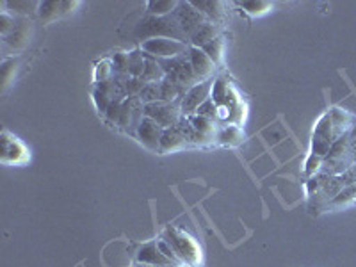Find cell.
<instances>
[{"mask_svg":"<svg viewBox=\"0 0 356 267\" xmlns=\"http://www.w3.org/2000/svg\"><path fill=\"white\" fill-rule=\"evenodd\" d=\"M356 127V116L344 109L333 107L332 111L324 113L317 120L314 132H312V146L310 155L324 161V157L330 154L337 141L344 138L346 134L351 132Z\"/></svg>","mask_w":356,"mask_h":267,"instance_id":"cell-1","label":"cell"},{"mask_svg":"<svg viewBox=\"0 0 356 267\" xmlns=\"http://www.w3.org/2000/svg\"><path fill=\"white\" fill-rule=\"evenodd\" d=\"M162 239L166 241L171 246V250L175 251L177 259L182 262V266L186 267H200L202 266V248L196 243L195 237H191L187 232H184L182 228L173 227V225H168Z\"/></svg>","mask_w":356,"mask_h":267,"instance_id":"cell-2","label":"cell"},{"mask_svg":"<svg viewBox=\"0 0 356 267\" xmlns=\"http://www.w3.org/2000/svg\"><path fill=\"white\" fill-rule=\"evenodd\" d=\"M189 148H196L195 130H193L189 118L184 116L178 125L164 130L161 141V154H173V152L189 150Z\"/></svg>","mask_w":356,"mask_h":267,"instance_id":"cell-3","label":"cell"},{"mask_svg":"<svg viewBox=\"0 0 356 267\" xmlns=\"http://www.w3.org/2000/svg\"><path fill=\"white\" fill-rule=\"evenodd\" d=\"M0 162L8 168H24L31 162V150L25 143L6 129L0 136Z\"/></svg>","mask_w":356,"mask_h":267,"instance_id":"cell-4","label":"cell"},{"mask_svg":"<svg viewBox=\"0 0 356 267\" xmlns=\"http://www.w3.org/2000/svg\"><path fill=\"white\" fill-rule=\"evenodd\" d=\"M191 44L184 41L173 40V38H150V40L141 41L139 49L148 57H154L157 61L164 59H175V57L182 56L189 50Z\"/></svg>","mask_w":356,"mask_h":267,"instance_id":"cell-5","label":"cell"},{"mask_svg":"<svg viewBox=\"0 0 356 267\" xmlns=\"http://www.w3.org/2000/svg\"><path fill=\"white\" fill-rule=\"evenodd\" d=\"M145 118V104L139 97H129L122 106V114L116 123V129L120 132H125L132 138H136L139 125Z\"/></svg>","mask_w":356,"mask_h":267,"instance_id":"cell-6","label":"cell"},{"mask_svg":"<svg viewBox=\"0 0 356 267\" xmlns=\"http://www.w3.org/2000/svg\"><path fill=\"white\" fill-rule=\"evenodd\" d=\"M145 116L152 118L154 122L164 130L171 129V127L178 125L180 120L184 118L182 111H180V104H170V102H154V104H146L145 106Z\"/></svg>","mask_w":356,"mask_h":267,"instance_id":"cell-7","label":"cell"},{"mask_svg":"<svg viewBox=\"0 0 356 267\" xmlns=\"http://www.w3.org/2000/svg\"><path fill=\"white\" fill-rule=\"evenodd\" d=\"M214 79H212V81L200 82V84L187 89L186 95H184L182 100H180V111H182L184 116L186 118L195 116V114L198 113L200 107H202L203 104L211 98V89H212V82H214Z\"/></svg>","mask_w":356,"mask_h":267,"instance_id":"cell-8","label":"cell"},{"mask_svg":"<svg viewBox=\"0 0 356 267\" xmlns=\"http://www.w3.org/2000/svg\"><path fill=\"white\" fill-rule=\"evenodd\" d=\"M189 122L193 125V130H195L196 148H214L219 130L218 123L214 120H209V118L198 116V114L189 116Z\"/></svg>","mask_w":356,"mask_h":267,"instance_id":"cell-9","label":"cell"},{"mask_svg":"<svg viewBox=\"0 0 356 267\" xmlns=\"http://www.w3.org/2000/svg\"><path fill=\"white\" fill-rule=\"evenodd\" d=\"M162 136H164V129L157 122H154L152 118L145 116L141 125H139L138 134H136V139H139V143L143 146H146L148 150L155 152V154H161Z\"/></svg>","mask_w":356,"mask_h":267,"instance_id":"cell-10","label":"cell"},{"mask_svg":"<svg viewBox=\"0 0 356 267\" xmlns=\"http://www.w3.org/2000/svg\"><path fill=\"white\" fill-rule=\"evenodd\" d=\"M175 15H177L178 24H180V27H182L187 41H189L191 36L198 31L200 25L207 22V18L203 17L202 13H200L195 6L191 4V2H180V6H178Z\"/></svg>","mask_w":356,"mask_h":267,"instance_id":"cell-11","label":"cell"},{"mask_svg":"<svg viewBox=\"0 0 356 267\" xmlns=\"http://www.w3.org/2000/svg\"><path fill=\"white\" fill-rule=\"evenodd\" d=\"M81 6V2H38V17L41 18L43 22L50 24V22H56V20H61V18L68 17L72 15L75 9Z\"/></svg>","mask_w":356,"mask_h":267,"instance_id":"cell-12","label":"cell"},{"mask_svg":"<svg viewBox=\"0 0 356 267\" xmlns=\"http://www.w3.org/2000/svg\"><path fill=\"white\" fill-rule=\"evenodd\" d=\"M189 61L193 70H195L196 77L200 79V82L212 81L216 75V70L218 66L212 63V59L203 52L202 49H196V47H189Z\"/></svg>","mask_w":356,"mask_h":267,"instance_id":"cell-13","label":"cell"},{"mask_svg":"<svg viewBox=\"0 0 356 267\" xmlns=\"http://www.w3.org/2000/svg\"><path fill=\"white\" fill-rule=\"evenodd\" d=\"M139 266H150V267H171L173 262L168 260L166 257L162 255V251L159 250L157 241H150V243H145L139 248L138 255H136Z\"/></svg>","mask_w":356,"mask_h":267,"instance_id":"cell-14","label":"cell"},{"mask_svg":"<svg viewBox=\"0 0 356 267\" xmlns=\"http://www.w3.org/2000/svg\"><path fill=\"white\" fill-rule=\"evenodd\" d=\"M191 4L195 6L209 22L221 25V27L225 25V20H227V4L225 2H219V0H214V2L212 0H202V2H191Z\"/></svg>","mask_w":356,"mask_h":267,"instance_id":"cell-15","label":"cell"},{"mask_svg":"<svg viewBox=\"0 0 356 267\" xmlns=\"http://www.w3.org/2000/svg\"><path fill=\"white\" fill-rule=\"evenodd\" d=\"M31 33H33V22L24 18V20H18L17 27L13 29L11 33L2 38V40H4V44L11 47L13 50H22L27 47Z\"/></svg>","mask_w":356,"mask_h":267,"instance_id":"cell-16","label":"cell"},{"mask_svg":"<svg viewBox=\"0 0 356 267\" xmlns=\"http://www.w3.org/2000/svg\"><path fill=\"white\" fill-rule=\"evenodd\" d=\"M244 143V130L243 127L237 125H219L218 138H216V146L221 148H237Z\"/></svg>","mask_w":356,"mask_h":267,"instance_id":"cell-17","label":"cell"},{"mask_svg":"<svg viewBox=\"0 0 356 267\" xmlns=\"http://www.w3.org/2000/svg\"><path fill=\"white\" fill-rule=\"evenodd\" d=\"M218 36H221V25L212 24V22L207 20L205 24L200 25L198 31L191 36L189 44L191 47H196V49H203L205 44L214 41Z\"/></svg>","mask_w":356,"mask_h":267,"instance_id":"cell-18","label":"cell"},{"mask_svg":"<svg viewBox=\"0 0 356 267\" xmlns=\"http://www.w3.org/2000/svg\"><path fill=\"white\" fill-rule=\"evenodd\" d=\"M356 205V184L355 186L346 187L344 191H340L335 198L330 200L328 203H324L321 207V211L328 212V211H342V209H349V207Z\"/></svg>","mask_w":356,"mask_h":267,"instance_id":"cell-19","label":"cell"},{"mask_svg":"<svg viewBox=\"0 0 356 267\" xmlns=\"http://www.w3.org/2000/svg\"><path fill=\"white\" fill-rule=\"evenodd\" d=\"M202 50L207 54V56L211 57L212 63H214L218 68H221L222 63H225V52H227V36L221 34V36L216 38L214 41L205 44Z\"/></svg>","mask_w":356,"mask_h":267,"instance_id":"cell-20","label":"cell"},{"mask_svg":"<svg viewBox=\"0 0 356 267\" xmlns=\"http://www.w3.org/2000/svg\"><path fill=\"white\" fill-rule=\"evenodd\" d=\"M178 6H180V2H177V0H152V2L146 4V9H148L152 17L162 18L173 15Z\"/></svg>","mask_w":356,"mask_h":267,"instance_id":"cell-21","label":"cell"},{"mask_svg":"<svg viewBox=\"0 0 356 267\" xmlns=\"http://www.w3.org/2000/svg\"><path fill=\"white\" fill-rule=\"evenodd\" d=\"M146 68V54L141 49L129 52V75L134 79H141Z\"/></svg>","mask_w":356,"mask_h":267,"instance_id":"cell-22","label":"cell"},{"mask_svg":"<svg viewBox=\"0 0 356 267\" xmlns=\"http://www.w3.org/2000/svg\"><path fill=\"white\" fill-rule=\"evenodd\" d=\"M237 6H239V8L243 9L244 15H248L250 18L264 17V15H267V13L273 9L271 2H262V0H259V2H239Z\"/></svg>","mask_w":356,"mask_h":267,"instance_id":"cell-23","label":"cell"},{"mask_svg":"<svg viewBox=\"0 0 356 267\" xmlns=\"http://www.w3.org/2000/svg\"><path fill=\"white\" fill-rule=\"evenodd\" d=\"M113 77H114L113 61H111V59H104V61H100V65H97V68H95V77H93L95 86L109 82Z\"/></svg>","mask_w":356,"mask_h":267,"instance_id":"cell-24","label":"cell"},{"mask_svg":"<svg viewBox=\"0 0 356 267\" xmlns=\"http://www.w3.org/2000/svg\"><path fill=\"white\" fill-rule=\"evenodd\" d=\"M141 98L143 104H154V102H162V91H161V82L157 84H145L141 89V93L138 95Z\"/></svg>","mask_w":356,"mask_h":267,"instance_id":"cell-25","label":"cell"},{"mask_svg":"<svg viewBox=\"0 0 356 267\" xmlns=\"http://www.w3.org/2000/svg\"><path fill=\"white\" fill-rule=\"evenodd\" d=\"M18 66H20V59L18 57H6L2 61V86H4V91L8 89L9 82L13 81L11 72L17 73Z\"/></svg>","mask_w":356,"mask_h":267,"instance_id":"cell-26","label":"cell"}]
</instances>
